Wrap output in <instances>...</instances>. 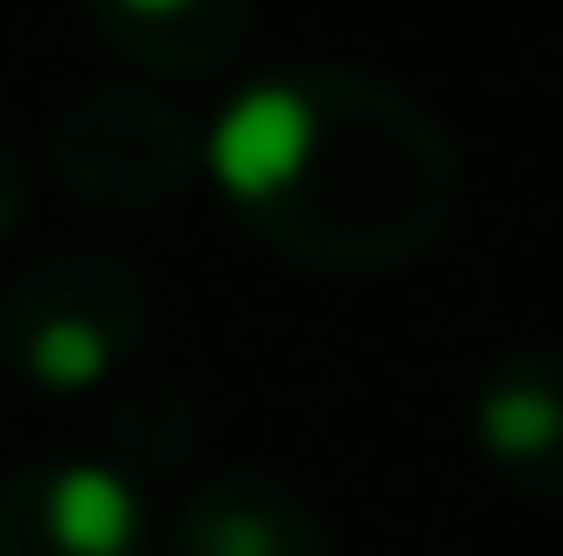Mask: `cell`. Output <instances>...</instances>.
I'll return each mask as SVG.
<instances>
[{"label":"cell","mask_w":563,"mask_h":556,"mask_svg":"<svg viewBox=\"0 0 563 556\" xmlns=\"http://www.w3.org/2000/svg\"><path fill=\"white\" fill-rule=\"evenodd\" d=\"M165 556H335L329 521L264 471H221L179 500L165 529Z\"/></svg>","instance_id":"obj_6"},{"label":"cell","mask_w":563,"mask_h":556,"mask_svg":"<svg viewBox=\"0 0 563 556\" xmlns=\"http://www.w3.org/2000/svg\"><path fill=\"white\" fill-rule=\"evenodd\" d=\"M200 171L272 257L329 278L413 265L456 214L442 122L364 65H278L235 86L200 136Z\"/></svg>","instance_id":"obj_1"},{"label":"cell","mask_w":563,"mask_h":556,"mask_svg":"<svg viewBox=\"0 0 563 556\" xmlns=\"http://www.w3.org/2000/svg\"><path fill=\"white\" fill-rule=\"evenodd\" d=\"M108 51L157 79H221L243 57L250 0H86Z\"/></svg>","instance_id":"obj_7"},{"label":"cell","mask_w":563,"mask_h":556,"mask_svg":"<svg viewBox=\"0 0 563 556\" xmlns=\"http://www.w3.org/2000/svg\"><path fill=\"white\" fill-rule=\"evenodd\" d=\"M0 556H157V521L108 457H43L0 478Z\"/></svg>","instance_id":"obj_4"},{"label":"cell","mask_w":563,"mask_h":556,"mask_svg":"<svg viewBox=\"0 0 563 556\" xmlns=\"http://www.w3.org/2000/svg\"><path fill=\"white\" fill-rule=\"evenodd\" d=\"M471 435L514 492L563 507V349H507L471 400Z\"/></svg>","instance_id":"obj_5"},{"label":"cell","mask_w":563,"mask_h":556,"mask_svg":"<svg viewBox=\"0 0 563 556\" xmlns=\"http://www.w3.org/2000/svg\"><path fill=\"white\" fill-rule=\"evenodd\" d=\"M143 335H151V286L129 257L93 243L36 257L0 292V371L51 400H79L122 378Z\"/></svg>","instance_id":"obj_2"},{"label":"cell","mask_w":563,"mask_h":556,"mask_svg":"<svg viewBox=\"0 0 563 556\" xmlns=\"http://www.w3.org/2000/svg\"><path fill=\"white\" fill-rule=\"evenodd\" d=\"M22 214H29V157H22V143L0 129V251L14 243Z\"/></svg>","instance_id":"obj_9"},{"label":"cell","mask_w":563,"mask_h":556,"mask_svg":"<svg viewBox=\"0 0 563 556\" xmlns=\"http://www.w3.org/2000/svg\"><path fill=\"white\" fill-rule=\"evenodd\" d=\"M200 443V400L179 386V378H129L108 407V449L114 471H129L143 486L151 471H179Z\"/></svg>","instance_id":"obj_8"},{"label":"cell","mask_w":563,"mask_h":556,"mask_svg":"<svg viewBox=\"0 0 563 556\" xmlns=\"http://www.w3.org/2000/svg\"><path fill=\"white\" fill-rule=\"evenodd\" d=\"M43 165L93 214H157L192 186L200 136L172 100L143 86H86L43 136Z\"/></svg>","instance_id":"obj_3"}]
</instances>
